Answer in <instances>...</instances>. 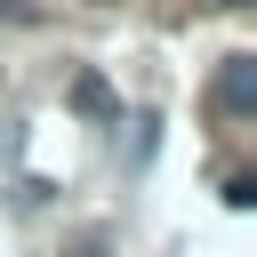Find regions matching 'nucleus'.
<instances>
[{
  "label": "nucleus",
  "instance_id": "obj_3",
  "mask_svg": "<svg viewBox=\"0 0 257 257\" xmlns=\"http://www.w3.org/2000/svg\"><path fill=\"white\" fill-rule=\"evenodd\" d=\"M225 201L233 209H257V177H225Z\"/></svg>",
  "mask_w": 257,
  "mask_h": 257
},
{
  "label": "nucleus",
  "instance_id": "obj_4",
  "mask_svg": "<svg viewBox=\"0 0 257 257\" xmlns=\"http://www.w3.org/2000/svg\"><path fill=\"white\" fill-rule=\"evenodd\" d=\"M217 8H249V0H217Z\"/></svg>",
  "mask_w": 257,
  "mask_h": 257
},
{
  "label": "nucleus",
  "instance_id": "obj_1",
  "mask_svg": "<svg viewBox=\"0 0 257 257\" xmlns=\"http://www.w3.org/2000/svg\"><path fill=\"white\" fill-rule=\"evenodd\" d=\"M217 104H225L233 120L257 104V56H225V72H217Z\"/></svg>",
  "mask_w": 257,
  "mask_h": 257
},
{
  "label": "nucleus",
  "instance_id": "obj_2",
  "mask_svg": "<svg viewBox=\"0 0 257 257\" xmlns=\"http://www.w3.org/2000/svg\"><path fill=\"white\" fill-rule=\"evenodd\" d=\"M72 104H80V112H96V120H112V88H104L96 72H80V80H72Z\"/></svg>",
  "mask_w": 257,
  "mask_h": 257
}]
</instances>
